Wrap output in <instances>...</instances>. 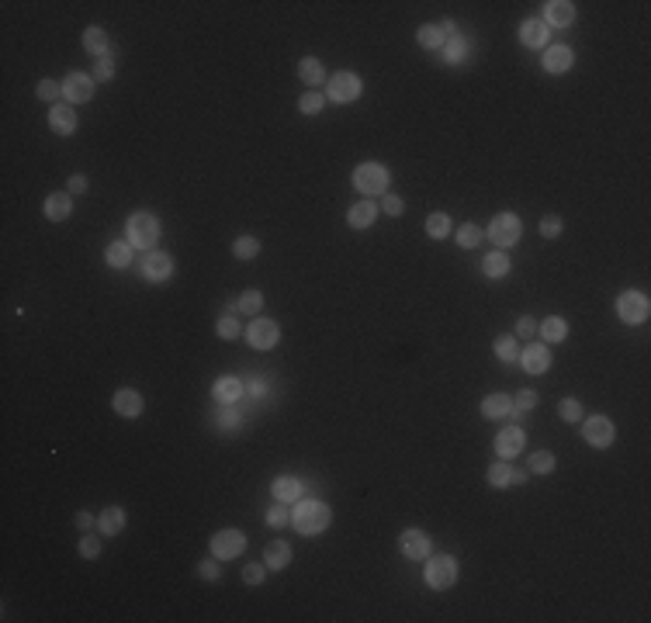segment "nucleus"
Here are the masks:
<instances>
[{
    "mask_svg": "<svg viewBox=\"0 0 651 623\" xmlns=\"http://www.w3.org/2000/svg\"><path fill=\"white\" fill-rule=\"evenodd\" d=\"M329 520H333V513H329V506L319 502V499H298V506L291 509V523H294V530L305 534V536L322 534V530L329 527Z\"/></svg>",
    "mask_w": 651,
    "mask_h": 623,
    "instance_id": "nucleus-1",
    "label": "nucleus"
},
{
    "mask_svg": "<svg viewBox=\"0 0 651 623\" xmlns=\"http://www.w3.org/2000/svg\"><path fill=\"white\" fill-rule=\"evenodd\" d=\"M160 218L156 215H149V211H135V215H128V222H125V239L135 246V250H153L156 246V239H160Z\"/></svg>",
    "mask_w": 651,
    "mask_h": 623,
    "instance_id": "nucleus-2",
    "label": "nucleus"
},
{
    "mask_svg": "<svg viewBox=\"0 0 651 623\" xmlns=\"http://www.w3.org/2000/svg\"><path fill=\"white\" fill-rule=\"evenodd\" d=\"M426 585L430 589H451L454 582H458V561L451 557V554H433L430 561H426Z\"/></svg>",
    "mask_w": 651,
    "mask_h": 623,
    "instance_id": "nucleus-3",
    "label": "nucleus"
},
{
    "mask_svg": "<svg viewBox=\"0 0 651 623\" xmlns=\"http://www.w3.org/2000/svg\"><path fill=\"white\" fill-rule=\"evenodd\" d=\"M354 187H357L361 194H368V197L384 194V190H388V167H384V163H361V167L354 170Z\"/></svg>",
    "mask_w": 651,
    "mask_h": 623,
    "instance_id": "nucleus-4",
    "label": "nucleus"
},
{
    "mask_svg": "<svg viewBox=\"0 0 651 623\" xmlns=\"http://www.w3.org/2000/svg\"><path fill=\"white\" fill-rule=\"evenodd\" d=\"M520 232H523V222H520V215H513V211H502V215H495L492 218V225H488V236H492V243L495 246H513V243H520Z\"/></svg>",
    "mask_w": 651,
    "mask_h": 623,
    "instance_id": "nucleus-5",
    "label": "nucleus"
},
{
    "mask_svg": "<svg viewBox=\"0 0 651 623\" xmlns=\"http://www.w3.org/2000/svg\"><path fill=\"white\" fill-rule=\"evenodd\" d=\"M648 312H651V305L641 291H624V294L617 298V315H620V322H627V326H641V322L648 319Z\"/></svg>",
    "mask_w": 651,
    "mask_h": 623,
    "instance_id": "nucleus-6",
    "label": "nucleus"
},
{
    "mask_svg": "<svg viewBox=\"0 0 651 623\" xmlns=\"http://www.w3.org/2000/svg\"><path fill=\"white\" fill-rule=\"evenodd\" d=\"M361 90H364L361 77L350 73V70H343V73H333V77H329L326 93H329V100H336V104H350V100L361 97Z\"/></svg>",
    "mask_w": 651,
    "mask_h": 623,
    "instance_id": "nucleus-7",
    "label": "nucleus"
},
{
    "mask_svg": "<svg viewBox=\"0 0 651 623\" xmlns=\"http://www.w3.org/2000/svg\"><path fill=\"white\" fill-rule=\"evenodd\" d=\"M582 437H585V444L606 450V446L613 444L617 433H613V423L606 416H592V419H582Z\"/></svg>",
    "mask_w": 651,
    "mask_h": 623,
    "instance_id": "nucleus-8",
    "label": "nucleus"
},
{
    "mask_svg": "<svg viewBox=\"0 0 651 623\" xmlns=\"http://www.w3.org/2000/svg\"><path fill=\"white\" fill-rule=\"evenodd\" d=\"M246 340H250L257 350H274L278 340H280L278 322H271V319H253L250 329H246Z\"/></svg>",
    "mask_w": 651,
    "mask_h": 623,
    "instance_id": "nucleus-9",
    "label": "nucleus"
},
{
    "mask_svg": "<svg viewBox=\"0 0 651 623\" xmlns=\"http://www.w3.org/2000/svg\"><path fill=\"white\" fill-rule=\"evenodd\" d=\"M243 550H246V536L239 534V530H218V534L211 536V554L222 557V561L239 557Z\"/></svg>",
    "mask_w": 651,
    "mask_h": 623,
    "instance_id": "nucleus-10",
    "label": "nucleus"
},
{
    "mask_svg": "<svg viewBox=\"0 0 651 623\" xmlns=\"http://www.w3.org/2000/svg\"><path fill=\"white\" fill-rule=\"evenodd\" d=\"M398 550H402L409 561H423V557H430L433 543H430V536L423 534V530H402V534H398Z\"/></svg>",
    "mask_w": 651,
    "mask_h": 623,
    "instance_id": "nucleus-11",
    "label": "nucleus"
},
{
    "mask_svg": "<svg viewBox=\"0 0 651 623\" xmlns=\"http://www.w3.org/2000/svg\"><path fill=\"white\" fill-rule=\"evenodd\" d=\"M63 97H66L70 104H84V100H91L93 97V80L87 77V73H70V77L63 80Z\"/></svg>",
    "mask_w": 651,
    "mask_h": 623,
    "instance_id": "nucleus-12",
    "label": "nucleus"
},
{
    "mask_svg": "<svg viewBox=\"0 0 651 623\" xmlns=\"http://www.w3.org/2000/svg\"><path fill=\"white\" fill-rule=\"evenodd\" d=\"M523 446H527V433H523L520 426H506V430L495 437V450H499V457H502V460L516 457Z\"/></svg>",
    "mask_w": 651,
    "mask_h": 623,
    "instance_id": "nucleus-13",
    "label": "nucleus"
},
{
    "mask_svg": "<svg viewBox=\"0 0 651 623\" xmlns=\"http://www.w3.org/2000/svg\"><path fill=\"white\" fill-rule=\"evenodd\" d=\"M548 28H568L571 21H575V3H568V0H551V3H544V17H541Z\"/></svg>",
    "mask_w": 651,
    "mask_h": 623,
    "instance_id": "nucleus-14",
    "label": "nucleus"
},
{
    "mask_svg": "<svg viewBox=\"0 0 651 623\" xmlns=\"http://www.w3.org/2000/svg\"><path fill=\"white\" fill-rule=\"evenodd\" d=\"M142 273L153 280V284H163L170 273H174V260H170V253H149L146 260H142Z\"/></svg>",
    "mask_w": 651,
    "mask_h": 623,
    "instance_id": "nucleus-15",
    "label": "nucleus"
},
{
    "mask_svg": "<svg viewBox=\"0 0 651 623\" xmlns=\"http://www.w3.org/2000/svg\"><path fill=\"white\" fill-rule=\"evenodd\" d=\"M513 412H516V405H513V398L502 395V391H492V395L481 398V416H485V419H506V416H513Z\"/></svg>",
    "mask_w": 651,
    "mask_h": 623,
    "instance_id": "nucleus-16",
    "label": "nucleus"
},
{
    "mask_svg": "<svg viewBox=\"0 0 651 623\" xmlns=\"http://www.w3.org/2000/svg\"><path fill=\"white\" fill-rule=\"evenodd\" d=\"M571 63H575V52H571L568 45H548V52H544V59H541V66H544L548 73H568Z\"/></svg>",
    "mask_w": 651,
    "mask_h": 623,
    "instance_id": "nucleus-17",
    "label": "nucleus"
},
{
    "mask_svg": "<svg viewBox=\"0 0 651 623\" xmlns=\"http://www.w3.org/2000/svg\"><path fill=\"white\" fill-rule=\"evenodd\" d=\"M520 363H523V370H530V374H544V370L551 367V350H548L544 343H530V347L520 354Z\"/></svg>",
    "mask_w": 651,
    "mask_h": 623,
    "instance_id": "nucleus-18",
    "label": "nucleus"
},
{
    "mask_svg": "<svg viewBox=\"0 0 651 623\" xmlns=\"http://www.w3.org/2000/svg\"><path fill=\"white\" fill-rule=\"evenodd\" d=\"M114 412L125 416V419L142 416V395H139L135 388H118V391H114Z\"/></svg>",
    "mask_w": 651,
    "mask_h": 623,
    "instance_id": "nucleus-19",
    "label": "nucleus"
},
{
    "mask_svg": "<svg viewBox=\"0 0 651 623\" xmlns=\"http://www.w3.org/2000/svg\"><path fill=\"white\" fill-rule=\"evenodd\" d=\"M520 38H523V45H530V49H541V45H548V38H551V28L541 21V17H530V21H523L520 24Z\"/></svg>",
    "mask_w": 651,
    "mask_h": 623,
    "instance_id": "nucleus-20",
    "label": "nucleus"
},
{
    "mask_svg": "<svg viewBox=\"0 0 651 623\" xmlns=\"http://www.w3.org/2000/svg\"><path fill=\"white\" fill-rule=\"evenodd\" d=\"M49 125H52L56 135H73V132H77V111H73L70 104H56V107L49 111Z\"/></svg>",
    "mask_w": 651,
    "mask_h": 623,
    "instance_id": "nucleus-21",
    "label": "nucleus"
},
{
    "mask_svg": "<svg viewBox=\"0 0 651 623\" xmlns=\"http://www.w3.org/2000/svg\"><path fill=\"white\" fill-rule=\"evenodd\" d=\"M211 395H215L222 405H236V402L246 395V384H243L239 377H218L215 388H211Z\"/></svg>",
    "mask_w": 651,
    "mask_h": 623,
    "instance_id": "nucleus-22",
    "label": "nucleus"
},
{
    "mask_svg": "<svg viewBox=\"0 0 651 623\" xmlns=\"http://www.w3.org/2000/svg\"><path fill=\"white\" fill-rule=\"evenodd\" d=\"M70 211H73V194L70 190H59V194L45 197V218L49 222H63V218H70Z\"/></svg>",
    "mask_w": 651,
    "mask_h": 623,
    "instance_id": "nucleus-23",
    "label": "nucleus"
},
{
    "mask_svg": "<svg viewBox=\"0 0 651 623\" xmlns=\"http://www.w3.org/2000/svg\"><path fill=\"white\" fill-rule=\"evenodd\" d=\"M287 561H291V547H287L284 540H271V543L264 547V564H267L271 571L287 568Z\"/></svg>",
    "mask_w": 651,
    "mask_h": 623,
    "instance_id": "nucleus-24",
    "label": "nucleus"
},
{
    "mask_svg": "<svg viewBox=\"0 0 651 623\" xmlns=\"http://www.w3.org/2000/svg\"><path fill=\"white\" fill-rule=\"evenodd\" d=\"M298 77H301L308 87H322V84H326V66H322L315 56H305V59L298 63Z\"/></svg>",
    "mask_w": 651,
    "mask_h": 623,
    "instance_id": "nucleus-25",
    "label": "nucleus"
},
{
    "mask_svg": "<svg viewBox=\"0 0 651 623\" xmlns=\"http://www.w3.org/2000/svg\"><path fill=\"white\" fill-rule=\"evenodd\" d=\"M374 218H377V204L374 201H357L350 211H347V222H350V229H368Z\"/></svg>",
    "mask_w": 651,
    "mask_h": 623,
    "instance_id": "nucleus-26",
    "label": "nucleus"
},
{
    "mask_svg": "<svg viewBox=\"0 0 651 623\" xmlns=\"http://www.w3.org/2000/svg\"><path fill=\"white\" fill-rule=\"evenodd\" d=\"M97 530H100L104 536L121 534V530H125V513H121L118 506H107V509L97 516Z\"/></svg>",
    "mask_w": 651,
    "mask_h": 623,
    "instance_id": "nucleus-27",
    "label": "nucleus"
},
{
    "mask_svg": "<svg viewBox=\"0 0 651 623\" xmlns=\"http://www.w3.org/2000/svg\"><path fill=\"white\" fill-rule=\"evenodd\" d=\"M274 495H278V502H298L301 499V481L291 478V474H280L274 481Z\"/></svg>",
    "mask_w": 651,
    "mask_h": 623,
    "instance_id": "nucleus-28",
    "label": "nucleus"
},
{
    "mask_svg": "<svg viewBox=\"0 0 651 623\" xmlns=\"http://www.w3.org/2000/svg\"><path fill=\"white\" fill-rule=\"evenodd\" d=\"M132 250H135V246H132L128 239H121V243H111V246H107V264H111L114 270L128 267V264H132Z\"/></svg>",
    "mask_w": 651,
    "mask_h": 623,
    "instance_id": "nucleus-29",
    "label": "nucleus"
},
{
    "mask_svg": "<svg viewBox=\"0 0 651 623\" xmlns=\"http://www.w3.org/2000/svg\"><path fill=\"white\" fill-rule=\"evenodd\" d=\"M537 333H541L548 343H561V340L568 336V322L558 319V315H551V319H544V322L537 326Z\"/></svg>",
    "mask_w": 651,
    "mask_h": 623,
    "instance_id": "nucleus-30",
    "label": "nucleus"
},
{
    "mask_svg": "<svg viewBox=\"0 0 651 623\" xmlns=\"http://www.w3.org/2000/svg\"><path fill=\"white\" fill-rule=\"evenodd\" d=\"M84 45H87V52H93L97 59H100V56H107V35H104V28L91 24V28L84 31Z\"/></svg>",
    "mask_w": 651,
    "mask_h": 623,
    "instance_id": "nucleus-31",
    "label": "nucleus"
},
{
    "mask_svg": "<svg viewBox=\"0 0 651 623\" xmlns=\"http://www.w3.org/2000/svg\"><path fill=\"white\" fill-rule=\"evenodd\" d=\"M495 356L502 363H520V343H516V336H499L495 340Z\"/></svg>",
    "mask_w": 651,
    "mask_h": 623,
    "instance_id": "nucleus-32",
    "label": "nucleus"
},
{
    "mask_svg": "<svg viewBox=\"0 0 651 623\" xmlns=\"http://www.w3.org/2000/svg\"><path fill=\"white\" fill-rule=\"evenodd\" d=\"M481 270H485L488 277H506V273H509V257H506L502 250H495V253H488V257L481 260Z\"/></svg>",
    "mask_w": 651,
    "mask_h": 623,
    "instance_id": "nucleus-33",
    "label": "nucleus"
},
{
    "mask_svg": "<svg viewBox=\"0 0 651 623\" xmlns=\"http://www.w3.org/2000/svg\"><path fill=\"white\" fill-rule=\"evenodd\" d=\"M416 38H419V45H423V49H440V45H447V38H444L440 24H423V28L416 31Z\"/></svg>",
    "mask_w": 651,
    "mask_h": 623,
    "instance_id": "nucleus-34",
    "label": "nucleus"
},
{
    "mask_svg": "<svg viewBox=\"0 0 651 623\" xmlns=\"http://www.w3.org/2000/svg\"><path fill=\"white\" fill-rule=\"evenodd\" d=\"M488 485H492V488L513 485V467H509V460H495V464L488 467Z\"/></svg>",
    "mask_w": 651,
    "mask_h": 623,
    "instance_id": "nucleus-35",
    "label": "nucleus"
},
{
    "mask_svg": "<svg viewBox=\"0 0 651 623\" xmlns=\"http://www.w3.org/2000/svg\"><path fill=\"white\" fill-rule=\"evenodd\" d=\"M555 467H558V460H555L551 450H537V453H530V471H534V474H551Z\"/></svg>",
    "mask_w": 651,
    "mask_h": 623,
    "instance_id": "nucleus-36",
    "label": "nucleus"
},
{
    "mask_svg": "<svg viewBox=\"0 0 651 623\" xmlns=\"http://www.w3.org/2000/svg\"><path fill=\"white\" fill-rule=\"evenodd\" d=\"M481 236H485V232H481L474 222H465V225L458 229V246H461V250H474V246L481 243Z\"/></svg>",
    "mask_w": 651,
    "mask_h": 623,
    "instance_id": "nucleus-37",
    "label": "nucleus"
},
{
    "mask_svg": "<svg viewBox=\"0 0 651 623\" xmlns=\"http://www.w3.org/2000/svg\"><path fill=\"white\" fill-rule=\"evenodd\" d=\"M232 253H236L239 260H253V257L260 253V239H253V236H239V239L232 243Z\"/></svg>",
    "mask_w": 651,
    "mask_h": 623,
    "instance_id": "nucleus-38",
    "label": "nucleus"
},
{
    "mask_svg": "<svg viewBox=\"0 0 651 623\" xmlns=\"http://www.w3.org/2000/svg\"><path fill=\"white\" fill-rule=\"evenodd\" d=\"M447 232H451V218H447L444 211H437V215H430V218H426V236L444 239Z\"/></svg>",
    "mask_w": 651,
    "mask_h": 623,
    "instance_id": "nucleus-39",
    "label": "nucleus"
},
{
    "mask_svg": "<svg viewBox=\"0 0 651 623\" xmlns=\"http://www.w3.org/2000/svg\"><path fill=\"white\" fill-rule=\"evenodd\" d=\"M236 305H239L243 315H257V312L264 308V294H260V291H246L243 298H236Z\"/></svg>",
    "mask_w": 651,
    "mask_h": 623,
    "instance_id": "nucleus-40",
    "label": "nucleus"
},
{
    "mask_svg": "<svg viewBox=\"0 0 651 623\" xmlns=\"http://www.w3.org/2000/svg\"><path fill=\"white\" fill-rule=\"evenodd\" d=\"M467 52H471V49H467V42L461 38V35L447 42V63H454V66H458V63H465Z\"/></svg>",
    "mask_w": 651,
    "mask_h": 623,
    "instance_id": "nucleus-41",
    "label": "nucleus"
},
{
    "mask_svg": "<svg viewBox=\"0 0 651 623\" xmlns=\"http://www.w3.org/2000/svg\"><path fill=\"white\" fill-rule=\"evenodd\" d=\"M322 104H326V97H322L319 90H308V93L298 100V107H301L305 114H319V111H322Z\"/></svg>",
    "mask_w": 651,
    "mask_h": 623,
    "instance_id": "nucleus-42",
    "label": "nucleus"
},
{
    "mask_svg": "<svg viewBox=\"0 0 651 623\" xmlns=\"http://www.w3.org/2000/svg\"><path fill=\"white\" fill-rule=\"evenodd\" d=\"M218 336H222V340H239V336H243V326L236 322V315L218 319Z\"/></svg>",
    "mask_w": 651,
    "mask_h": 623,
    "instance_id": "nucleus-43",
    "label": "nucleus"
},
{
    "mask_svg": "<svg viewBox=\"0 0 651 623\" xmlns=\"http://www.w3.org/2000/svg\"><path fill=\"white\" fill-rule=\"evenodd\" d=\"M558 416L564 419V423H582V405L575 402V398H564L558 405Z\"/></svg>",
    "mask_w": 651,
    "mask_h": 623,
    "instance_id": "nucleus-44",
    "label": "nucleus"
},
{
    "mask_svg": "<svg viewBox=\"0 0 651 623\" xmlns=\"http://www.w3.org/2000/svg\"><path fill=\"white\" fill-rule=\"evenodd\" d=\"M93 77H97V80H111V77H114V59H111V52L100 56V59L93 63Z\"/></svg>",
    "mask_w": 651,
    "mask_h": 623,
    "instance_id": "nucleus-45",
    "label": "nucleus"
},
{
    "mask_svg": "<svg viewBox=\"0 0 651 623\" xmlns=\"http://www.w3.org/2000/svg\"><path fill=\"white\" fill-rule=\"evenodd\" d=\"M381 211H384V215H402L405 204H402L398 194H388V190H384V194H381Z\"/></svg>",
    "mask_w": 651,
    "mask_h": 623,
    "instance_id": "nucleus-46",
    "label": "nucleus"
},
{
    "mask_svg": "<svg viewBox=\"0 0 651 623\" xmlns=\"http://www.w3.org/2000/svg\"><path fill=\"white\" fill-rule=\"evenodd\" d=\"M541 236H544V239L561 236V218L558 215H544V218H541Z\"/></svg>",
    "mask_w": 651,
    "mask_h": 623,
    "instance_id": "nucleus-47",
    "label": "nucleus"
},
{
    "mask_svg": "<svg viewBox=\"0 0 651 623\" xmlns=\"http://www.w3.org/2000/svg\"><path fill=\"white\" fill-rule=\"evenodd\" d=\"M42 100H56L59 93H63V84H56V80H38V90H35Z\"/></svg>",
    "mask_w": 651,
    "mask_h": 623,
    "instance_id": "nucleus-48",
    "label": "nucleus"
},
{
    "mask_svg": "<svg viewBox=\"0 0 651 623\" xmlns=\"http://www.w3.org/2000/svg\"><path fill=\"white\" fill-rule=\"evenodd\" d=\"M264 571H267V564H246V568H243V582H246V585H260V582H264Z\"/></svg>",
    "mask_w": 651,
    "mask_h": 623,
    "instance_id": "nucleus-49",
    "label": "nucleus"
},
{
    "mask_svg": "<svg viewBox=\"0 0 651 623\" xmlns=\"http://www.w3.org/2000/svg\"><path fill=\"white\" fill-rule=\"evenodd\" d=\"M80 554L84 557H97L100 554V534H87L80 540Z\"/></svg>",
    "mask_w": 651,
    "mask_h": 623,
    "instance_id": "nucleus-50",
    "label": "nucleus"
},
{
    "mask_svg": "<svg viewBox=\"0 0 651 623\" xmlns=\"http://www.w3.org/2000/svg\"><path fill=\"white\" fill-rule=\"evenodd\" d=\"M267 523H271V527H284V523H291L287 506H271V509H267Z\"/></svg>",
    "mask_w": 651,
    "mask_h": 623,
    "instance_id": "nucleus-51",
    "label": "nucleus"
},
{
    "mask_svg": "<svg viewBox=\"0 0 651 623\" xmlns=\"http://www.w3.org/2000/svg\"><path fill=\"white\" fill-rule=\"evenodd\" d=\"M534 333H537V322H534L530 315H523V319L516 322V340H530Z\"/></svg>",
    "mask_w": 651,
    "mask_h": 623,
    "instance_id": "nucleus-52",
    "label": "nucleus"
},
{
    "mask_svg": "<svg viewBox=\"0 0 651 623\" xmlns=\"http://www.w3.org/2000/svg\"><path fill=\"white\" fill-rule=\"evenodd\" d=\"M513 405H516V409H523V412H527V409H534V405H537V391L523 388V391H520V398H516Z\"/></svg>",
    "mask_w": 651,
    "mask_h": 623,
    "instance_id": "nucleus-53",
    "label": "nucleus"
},
{
    "mask_svg": "<svg viewBox=\"0 0 651 623\" xmlns=\"http://www.w3.org/2000/svg\"><path fill=\"white\" fill-rule=\"evenodd\" d=\"M197 575H201V578H208V582H215V578L222 575V568H218L215 561H201V564H197Z\"/></svg>",
    "mask_w": 651,
    "mask_h": 623,
    "instance_id": "nucleus-54",
    "label": "nucleus"
},
{
    "mask_svg": "<svg viewBox=\"0 0 651 623\" xmlns=\"http://www.w3.org/2000/svg\"><path fill=\"white\" fill-rule=\"evenodd\" d=\"M246 395H250V398H267V381H264V377L250 381V384H246Z\"/></svg>",
    "mask_w": 651,
    "mask_h": 623,
    "instance_id": "nucleus-55",
    "label": "nucleus"
},
{
    "mask_svg": "<svg viewBox=\"0 0 651 623\" xmlns=\"http://www.w3.org/2000/svg\"><path fill=\"white\" fill-rule=\"evenodd\" d=\"M236 423H243L239 412H236V405H225V412H222V426H236Z\"/></svg>",
    "mask_w": 651,
    "mask_h": 623,
    "instance_id": "nucleus-56",
    "label": "nucleus"
},
{
    "mask_svg": "<svg viewBox=\"0 0 651 623\" xmlns=\"http://www.w3.org/2000/svg\"><path fill=\"white\" fill-rule=\"evenodd\" d=\"M84 190H87V177H84V174H73V177H70V194H84Z\"/></svg>",
    "mask_w": 651,
    "mask_h": 623,
    "instance_id": "nucleus-57",
    "label": "nucleus"
},
{
    "mask_svg": "<svg viewBox=\"0 0 651 623\" xmlns=\"http://www.w3.org/2000/svg\"><path fill=\"white\" fill-rule=\"evenodd\" d=\"M77 527H80V530H91V527H97V520H93L91 513H77Z\"/></svg>",
    "mask_w": 651,
    "mask_h": 623,
    "instance_id": "nucleus-58",
    "label": "nucleus"
},
{
    "mask_svg": "<svg viewBox=\"0 0 651 623\" xmlns=\"http://www.w3.org/2000/svg\"><path fill=\"white\" fill-rule=\"evenodd\" d=\"M523 481H527V471H516V467H513V485H523Z\"/></svg>",
    "mask_w": 651,
    "mask_h": 623,
    "instance_id": "nucleus-59",
    "label": "nucleus"
}]
</instances>
